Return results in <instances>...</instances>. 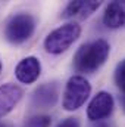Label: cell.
Returning a JSON list of instances; mask_svg holds the SVG:
<instances>
[{"mask_svg":"<svg viewBox=\"0 0 125 127\" xmlns=\"http://www.w3.org/2000/svg\"><path fill=\"white\" fill-rule=\"evenodd\" d=\"M103 24L107 28H121L125 25V3L112 1L106 6L103 13Z\"/></svg>","mask_w":125,"mask_h":127,"instance_id":"obj_9","label":"cell"},{"mask_svg":"<svg viewBox=\"0 0 125 127\" xmlns=\"http://www.w3.org/2000/svg\"><path fill=\"white\" fill-rule=\"evenodd\" d=\"M91 93V86L84 75H72L63 90L62 106L66 111H77L81 108Z\"/></svg>","mask_w":125,"mask_h":127,"instance_id":"obj_3","label":"cell"},{"mask_svg":"<svg viewBox=\"0 0 125 127\" xmlns=\"http://www.w3.org/2000/svg\"><path fill=\"white\" fill-rule=\"evenodd\" d=\"M58 127H80V121H78V118L69 117V118L61 121V123L58 124Z\"/></svg>","mask_w":125,"mask_h":127,"instance_id":"obj_13","label":"cell"},{"mask_svg":"<svg viewBox=\"0 0 125 127\" xmlns=\"http://www.w3.org/2000/svg\"><path fill=\"white\" fill-rule=\"evenodd\" d=\"M58 97V90L53 84H44L40 86L35 92H34V102L40 106H52L56 102Z\"/></svg>","mask_w":125,"mask_h":127,"instance_id":"obj_10","label":"cell"},{"mask_svg":"<svg viewBox=\"0 0 125 127\" xmlns=\"http://www.w3.org/2000/svg\"><path fill=\"white\" fill-rule=\"evenodd\" d=\"M122 106H124V109H125V93H124V96H122Z\"/></svg>","mask_w":125,"mask_h":127,"instance_id":"obj_14","label":"cell"},{"mask_svg":"<svg viewBox=\"0 0 125 127\" xmlns=\"http://www.w3.org/2000/svg\"><path fill=\"white\" fill-rule=\"evenodd\" d=\"M0 127H10V126H7V124H4V123H0Z\"/></svg>","mask_w":125,"mask_h":127,"instance_id":"obj_15","label":"cell"},{"mask_svg":"<svg viewBox=\"0 0 125 127\" xmlns=\"http://www.w3.org/2000/svg\"><path fill=\"white\" fill-rule=\"evenodd\" d=\"M41 74V64L35 56H27L21 59L15 68V77L22 84H32Z\"/></svg>","mask_w":125,"mask_h":127,"instance_id":"obj_6","label":"cell"},{"mask_svg":"<svg viewBox=\"0 0 125 127\" xmlns=\"http://www.w3.org/2000/svg\"><path fill=\"white\" fill-rule=\"evenodd\" d=\"M115 106V100L113 96L107 92H99L97 95L91 99V102L88 103L87 108V117L90 121H102L104 118H107Z\"/></svg>","mask_w":125,"mask_h":127,"instance_id":"obj_5","label":"cell"},{"mask_svg":"<svg viewBox=\"0 0 125 127\" xmlns=\"http://www.w3.org/2000/svg\"><path fill=\"white\" fill-rule=\"evenodd\" d=\"M110 52V46L106 40L99 38L80 46L74 55V68L78 72L93 74L106 62Z\"/></svg>","mask_w":125,"mask_h":127,"instance_id":"obj_1","label":"cell"},{"mask_svg":"<svg viewBox=\"0 0 125 127\" xmlns=\"http://www.w3.org/2000/svg\"><path fill=\"white\" fill-rule=\"evenodd\" d=\"M50 124H52V118L49 115L38 114V115L30 117L25 121V126L24 127H50Z\"/></svg>","mask_w":125,"mask_h":127,"instance_id":"obj_11","label":"cell"},{"mask_svg":"<svg viewBox=\"0 0 125 127\" xmlns=\"http://www.w3.org/2000/svg\"><path fill=\"white\" fill-rule=\"evenodd\" d=\"M35 31V19L30 13H16L13 15L6 27H4V38L10 44H21L30 40Z\"/></svg>","mask_w":125,"mask_h":127,"instance_id":"obj_4","label":"cell"},{"mask_svg":"<svg viewBox=\"0 0 125 127\" xmlns=\"http://www.w3.org/2000/svg\"><path fill=\"white\" fill-rule=\"evenodd\" d=\"M80 35H81V25L78 22H66L59 28L53 30L46 37L44 49L52 55L63 53L78 40Z\"/></svg>","mask_w":125,"mask_h":127,"instance_id":"obj_2","label":"cell"},{"mask_svg":"<svg viewBox=\"0 0 125 127\" xmlns=\"http://www.w3.org/2000/svg\"><path fill=\"white\" fill-rule=\"evenodd\" d=\"M1 69H3V64H1V61H0V72H1Z\"/></svg>","mask_w":125,"mask_h":127,"instance_id":"obj_16","label":"cell"},{"mask_svg":"<svg viewBox=\"0 0 125 127\" xmlns=\"http://www.w3.org/2000/svg\"><path fill=\"white\" fill-rule=\"evenodd\" d=\"M22 89L16 84L7 83L0 86V118L7 115L22 99Z\"/></svg>","mask_w":125,"mask_h":127,"instance_id":"obj_7","label":"cell"},{"mask_svg":"<svg viewBox=\"0 0 125 127\" xmlns=\"http://www.w3.org/2000/svg\"><path fill=\"white\" fill-rule=\"evenodd\" d=\"M113 78H115V84L119 87V90H122L125 93V59L116 65Z\"/></svg>","mask_w":125,"mask_h":127,"instance_id":"obj_12","label":"cell"},{"mask_svg":"<svg viewBox=\"0 0 125 127\" xmlns=\"http://www.w3.org/2000/svg\"><path fill=\"white\" fill-rule=\"evenodd\" d=\"M100 6V1L96 0H75L69 1L68 6L63 10V18H71V19H85L91 13H94Z\"/></svg>","mask_w":125,"mask_h":127,"instance_id":"obj_8","label":"cell"}]
</instances>
